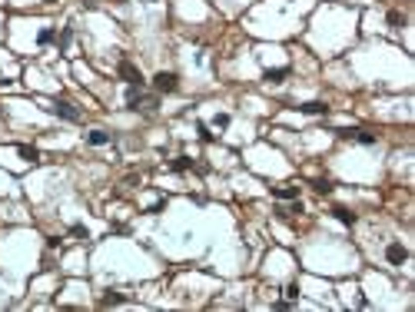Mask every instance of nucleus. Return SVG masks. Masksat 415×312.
<instances>
[{
	"label": "nucleus",
	"mask_w": 415,
	"mask_h": 312,
	"mask_svg": "<svg viewBox=\"0 0 415 312\" xmlns=\"http://www.w3.org/2000/svg\"><path fill=\"white\" fill-rule=\"evenodd\" d=\"M316 193H322V196L332 193V183H329V179H316Z\"/></svg>",
	"instance_id": "a211bd4d"
},
{
	"label": "nucleus",
	"mask_w": 415,
	"mask_h": 312,
	"mask_svg": "<svg viewBox=\"0 0 415 312\" xmlns=\"http://www.w3.org/2000/svg\"><path fill=\"white\" fill-rule=\"evenodd\" d=\"M352 140H359V143H366V146L375 143V136L372 133H362V130H352Z\"/></svg>",
	"instance_id": "4468645a"
},
{
	"label": "nucleus",
	"mask_w": 415,
	"mask_h": 312,
	"mask_svg": "<svg viewBox=\"0 0 415 312\" xmlns=\"http://www.w3.org/2000/svg\"><path fill=\"white\" fill-rule=\"evenodd\" d=\"M56 40V33H53V27H43L40 33H37V43H40V47H47V43H53Z\"/></svg>",
	"instance_id": "9b49d317"
},
{
	"label": "nucleus",
	"mask_w": 415,
	"mask_h": 312,
	"mask_svg": "<svg viewBox=\"0 0 415 312\" xmlns=\"http://www.w3.org/2000/svg\"><path fill=\"white\" fill-rule=\"evenodd\" d=\"M127 299H123V292H106L103 296V305H123Z\"/></svg>",
	"instance_id": "ddd939ff"
},
{
	"label": "nucleus",
	"mask_w": 415,
	"mask_h": 312,
	"mask_svg": "<svg viewBox=\"0 0 415 312\" xmlns=\"http://www.w3.org/2000/svg\"><path fill=\"white\" fill-rule=\"evenodd\" d=\"M53 113L60 116V120H70V123L80 120V110H77L73 103H67V100H56V103H53Z\"/></svg>",
	"instance_id": "f03ea898"
},
{
	"label": "nucleus",
	"mask_w": 415,
	"mask_h": 312,
	"mask_svg": "<svg viewBox=\"0 0 415 312\" xmlns=\"http://www.w3.org/2000/svg\"><path fill=\"white\" fill-rule=\"evenodd\" d=\"M272 196H276V200H295V196H299V186H272Z\"/></svg>",
	"instance_id": "423d86ee"
},
{
	"label": "nucleus",
	"mask_w": 415,
	"mask_h": 312,
	"mask_svg": "<svg viewBox=\"0 0 415 312\" xmlns=\"http://www.w3.org/2000/svg\"><path fill=\"white\" fill-rule=\"evenodd\" d=\"M213 127L226 130V127H229V113H216V116H213Z\"/></svg>",
	"instance_id": "f3484780"
},
{
	"label": "nucleus",
	"mask_w": 415,
	"mask_h": 312,
	"mask_svg": "<svg viewBox=\"0 0 415 312\" xmlns=\"http://www.w3.org/2000/svg\"><path fill=\"white\" fill-rule=\"evenodd\" d=\"M87 143H90V146H106V143H110V133H103V130H90V133H87Z\"/></svg>",
	"instance_id": "0eeeda50"
},
{
	"label": "nucleus",
	"mask_w": 415,
	"mask_h": 312,
	"mask_svg": "<svg viewBox=\"0 0 415 312\" xmlns=\"http://www.w3.org/2000/svg\"><path fill=\"white\" fill-rule=\"evenodd\" d=\"M47 4H53V0H47Z\"/></svg>",
	"instance_id": "5701e85b"
},
{
	"label": "nucleus",
	"mask_w": 415,
	"mask_h": 312,
	"mask_svg": "<svg viewBox=\"0 0 415 312\" xmlns=\"http://www.w3.org/2000/svg\"><path fill=\"white\" fill-rule=\"evenodd\" d=\"M286 299H289V302H295V299H299V286H295V282L286 289Z\"/></svg>",
	"instance_id": "412c9836"
},
{
	"label": "nucleus",
	"mask_w": 415,
	"mask_h": 312,
	"mask_svg": "<svg viewBox=\"0 0 415 312\" xmlns=\"http://www.w3.org/2000/svg\"><path fill=\"white\" fill-rule=\"evenodd\" d=\"M70 40H73V30H70V27H64V33L56 37V43H60V50H67V47H70Z\"/></svg>",
	"instance_id": "dca6fc26"
},
{
	"label": "nucleus",
	"mask_w": 415,
	"mask_h": 312,
	"mask_svg": "<svg viewBox=\"0 0 415 312\" xmlns=\"http://www.w3.org/2000/svg\"><path fill=\"white\" fill-rule=\"evenodd\" d=\"M17 153H20V156H24L27 163H33V160H37V150H33V146H24V143H20V146H17Z\"/></svg>",
	"instance_id": "2eb2a0df"
},
{
	"label": "nucleus",
	"mask_w": 415,
	"mask_h": 312,
	"mask_svg": "<svg viewBox=\"0 0 415 312\" xmlns=\"http://www.w3.org/2000/svg\"><path fill=\"white\" fill-rule=\"evenodd\" d=\"M385 256H389V263H392V266H402V263L408 259V249L402 246V242H392V246L385 249Z\"/></svg>",
	"instance_id": "20e7f679"
},
{
	"label": "nucleus",
	"mask_w": 415,
	"mask_h": 312,
	"mask_svg": "<svg viewBox=\"0 0 415 312\" xmlns=\"http://www.w3.org/2000/svg\"><path fill=\"white\" fill-rule=\"evenodd\" d=\"M196 136H200L203 143H213V140H216V136L209 133V127H206V123H196Z\"/></svg>",
	"instance_id": "f8f14e48"
},
{
	"label": "nucleus",
	"mask_w": 415,
	"mask_h": 312,
	"mask_svg": "<svg viewBox=\"0 0 415 312\" xmlns=\"http://www.w3.org/2000/svg\"><path fill=\"white\" fill-rule=\"evenodd\" d=\"M153 87H156V93H176L180 90V77L173 70H160L153 77Z\"/></svg>",
	"instance_id": "f257e3e1"
},
{
	"label": "nucleus",
	"mask_w": 415,
	"mask_h": 312,
	"mask_svg": "<svg viewBox=\"0 0 415 312\" xmlns=\"http://www.w3.org/2000/svg\"><path fill=\"white\" fill-rule=\"evenodd\" d=\"M389 24H392V27H402V24H405V17H402L399 10H392V14H389Z\"/></svg>",
	"instance_id": "6ab92c4d"
},
{
	"label": "nucleus",
	"mask_w": 415,
	"mask_h": 312,
	"mask_svg": "<svg viewBox=\"0 0 415 312\" xmlns=\"http://www.w3.org/2000/svg\"><path fill=\"white\" fill-rule=\"evenodd\" d=\"M70 232L77 236V239H87V226H80V223H77V226H70Z\"/></svg>",
	"instance_id": "aec40b11"
},
{
	"label": "nucleus",
	"mask_w": 415,
	"mask_h": 312,
	"mask_svg": "<svg viewBox=\"0 0 415 312\" xmlns=\"http://www.w3.org/2000/svg\"><path fill=\"white\" fill-rule=\"evenodd\" d=\"M116 70H120V77H123L127 83H136V87H143V73L136 70L130 60H120V67H116Z\"/></svg>",
	"instance_id": "7ed1b4c3"
},
{
	"label": "nucleus",
	"mask_w": 415,
	"mask_h": 312,
	"mask_svg": "<svg viewBox=\"0 0 415 312\" xmlns=\"http://www.w3.org/2000/svg\"><path fill=\"white\" fill-rule=\"evenodd\" d=\"M143 4H156V0H143Z\"/></svg>",
	"instance_id": "4be33fe9"
},
{
	"label": "nucleus",
	"mask_w": 415,
	"mask_h": 312,
	"mask_svg": "<svg viewBox=\"0 0 415 312\" xmlns=\"http://www.w3.org/2000/svg\"><path fill=\"white\" fill-rule=\"evenodd\" d=\"M299 113H306V116H326L329 106L322 103V100H312V103H303V106H295Z\"/></svg>",
	"instance_id": "39448f33"
},
{
	"label": "nucleus",
	"mask_w": 415,
	"mask_h": 312,
	"mask_svg": "<svg viewBox=\"0 0 415 312\" xmlns=\"http://www.w3.org/2000/svg\"><path fill=\"white\" fill-rule=\"evenodd\" d=\"M332 216L339 219L342 226H355V216H352V213H349L345 206H332Z\"/></svg>",
	"instance_id": "6e6552de"
},
{
	"label": "nucleus",
	"mask_w": 415,
	"mask_h": 312,
	"mask_svg": "<svg viewBox=\"0 0 415 312\" xmlns=\"http://www.w3.org/2000/svg\"><path fill=\"white\" fill-rule=\"evenodd\" d=\"M289 73H292L289 67H276V70H266V80H269V83H282Z\"/></svg>",
	"instance_id": "1a4fd4ad"
},
{
	"label": "nucleus",
	"mask_w": 415,
	"mask_h": 312,
	"mask_svg": "<svg viewBox=\"0 0 415 312\" xmlns=\"http://www.w3.org/2000/svg\"><path fill=\"white\" fill-rule=\"evenodd\" d=\"M190 166H193L190 156H176V160H169V169H173V173H183V169H190Z\"/></svg>",
	"instance_id": "9d476101"
}]
</instances>
